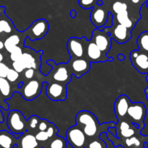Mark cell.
Here are the masks:
<instances>
[{"label": "cell", "instance_id": "3957f363", "mask_svg": "<svg viewBox=\"0 0 148 148\" xmlns=\"http://www.w3.org/2000/svg\"><path fill=\"white\" fill-rule=\"evenodd\" d=\"M65 139L73 148H86V136L78 125L71 126L65 133Z\"/></svg>", "mask_w": 148, "mask_h": 148}, {"label": "cell", "instance_id": "83f0119b", "mask_svg": "<svg viewBox=\"0 0 148 148\" xmlns=\"http://www.w3.org/2000/svg\"><path fill=\"white\" fill-rule=\"evenodd\" d=\"M23 51L20 47L17 46L13 49V50L10 52V60L12 62L18 61L21 59V57L23 55Z\"/></svg>", "mask_w": 148, "mask_h": 148}, {"label": "cell", "instance_id": "5bb4252c", "mask_svg": "<svg viewBox=\"0 0 148 148\" xmlns=\"http://www.w3.org/2000/svg\"><path fill=\"white\" fill-rule=\"evenodd\" d=\"M72 76L73 74L71 70L65 67V65L60 64L58 65L55 72L52 74V78L56 82L65 85L71 82Z\"/></svg>", "mask_w": 148, "mask_h": 148}, {"label": "cell", "instance_id": "7bdbcfd3", "mask_svg": "<svg viewBox=\"0 0 148 148\" xmlns=\"http://www.w3.org/2000/svg\"><path fill=\"white\" fill-rule=\"evenodd\" d=\"M97 6H102V5H103V2H102V0H98L97 2Z\"/></svg>", "mask_w": 148, "mask_h": 148}, {"label": "cell", "instance_id": "ffe728a7", "mask_svg": "<svg viewBox=\"0 0 148 148\" xmlns=\"http://www.w3.org/2000/svg\"><path fill=\"white\" fill-rule=\"evenodd\" d=\"M68 142L65 138L56 135L51 138V140L47 144L45 148H67Z\"/></svg>", "mask_w": 148, "mask_h": 148}, {"label": "cell", "instance_id": "d4e9b609", "mask_svg": "<svg viewBox=\"0 0 148 148\" xmlns=\"http://www.w3.org/2000/svg\"><path fill=\"white\" fill-rule=\"evenodd\" d=\"M11 86L10 82L6 78H0V92L4 97H9L10 95Z\"/></svg>", "mask_w": 148, "mask_h": 148}, {"label": "cell", "instance_id": "9a60e30c", "mask_svg": "<svg viewBox=\"0 0 148 148\" xmlns=\"http://www.w3.org/2000/svg\"><path fill=\"white\" fill-rule=\"evenodd\" d=\"M131 102L128 96L122 95L116 99L114 104V110L118 119L123 118L126 114Z\"/></svg>", "mask_w": 148, "mask_h": 148}, {"label": "cell", "instance_id": "836d02e7", "mask_svg": "<svg viewBox=\"0 0 148 148\" xmlns=\"http://www.w3.org/2000/svg\"><path fill=\"white\" fill-rule=\"evenodd\" d=\"M119 133H120L121 136L122 138L127 139V138H130L132 137V136H134L135 130L133 129V128L131 127L130 129H126V130L121 131V132H119Z\"/></svg>", "mask_w": 148, "mask_h": 148}, {"label": "cell", "instance_id": "f35d334b", "mask_svg": "<svg viewBox=\"0 0 148 148\" xmlns=\"http://www.w3.org/2000/svg\"><path fill=\"white\" fill-rule=\"evenodd\" d=\"M35 75V70L34 68H27L24 71V76L26 79H32Z\"/></svg>", "mask_w": 148, "mask_h": 148}, {"label": "cell", "instance_id": "30bf717a", "mask_svg": "<svg viewBox=\"0 0 148 148\" xmlns=\"http://www.w3.org/2000/svg\"><path fill=\"white\" fill-rule=\"evenodd\" d=\"M67 48L71 58H82L85 53V49L82 39L72 37L68 39L67 43Z\"/></svg>", "mask_w": 148, "mask_h": 148}, {"label": "cell", "instance_id": "e575fe53", "mask_svg": "<svg viewBox=\"0 0 148 148\" xmlns=\"http://www.w3.org/2000/svg\"><path fill=\"white\" fill-rule=\"evenodd\" d=\"M95 0H79V4L84 9H90L93 8Z\"/></svg>", "mask_w": 148, "mask_h": 148}, {"label": "cell", "instance_id": "ac0fdd59", "mask_svg": "<svg viewBox=\"0 0 148 148\" xmlns=\"http://www.w3.org/2000/svg\"><path fill=\"white\" fill-rule=\"evenodd\" d=\"M18 139L13 134L6 130L0 131V148H13L18 144Z\"/></svg>", "mask_w": 148, "mask_h": 148}, {"label": "cell", "instance_id": "1f68e13d", "mask_svg": "<svg viewBox=\"0 0 148 148\" xmlns=\"http://www.w3.org/2000/svg\"><path fill=\"white\" fill-rule=\"evenodd\" d=\"M46 132H47V135H48V136H49V139H51V138L54 137V136H55L57 134H58V128L55 126V124L50 123H49V127H48V129H47Z\"/></svg>", "mask_w": 148, "mask_h": 148}, {"label": "cell", "instance_id": "8992f818", "mask_svg": "<svg viewBox=\"0 0 148 148\" xmlns=\"http://www.w3.org/2000/svg\"><path fill=\"white\" fill-rule=\"evenodd\" d=\"M92 40L105 55H106L107 52L110 49L113 42V39L108 32H105L104 30L101 31L98 28L95 29L92 33Z\"/></svg>", "mask_w": 148, "mask_h": 148}, {"label": "cell", "instance_id": "f907efd6", "mask_svg": "<svg viewBox=\"0 0 148 148\" xmlns=\"http://www.w3.org/2000/svg\"><path fill=\"white\" fill-rule=\"evenodd\" d=\"M147 148H148V147H147Z\"/></svg>", "mask_w": 148, "mask_h": 148}, {"label": "cell", "instance_id": "6da1fadb", "mask_svg": "<svg viewBox=\"0 0 148 148\" xmlns=\"http://www.w3.org/2000/svg\"><path fill=\"white\" fill-rule=\"evenodd\" d=\"M76 125L80 126L85 135L88 137H94L98 132V121L95 115L91 112L82 110L79 112L76 116Z\"/></svg>", "mask_w": 148, "mask_h": 148}, {"label": "cell", "instance_id": "681fc988", "mask_svg": "<svg viewBox=\"0 0 148 148\" xmlns=\"http://www.w3.org/2000/svg\"><path fill=\"white\" fill-rule=\"evenodd\" d=\"M146 138H147V140L145 141V142H147V143H148V135L146 136Z\"/></svg>", "mask_w": 148, "mask_h": 148}, {"label": "cell", "instance_id": "603a6c76", "mask_svg": "<svg viewBox=\"0 0 148 148\" xmlns=\"http://www.w3.org/2000/svg\"><path fill=\"white\" fill-rule=\"evenodd\" d=\"M21 60L24 64L26 69L27 68H34V70L37 69V62L35 58L28 52L23 53Z\"/></svg>", "mask_w": 148, "mask_h": 148}, {"label": "cell", "instance_id": "7402d4cb", "mask_svg": "<svg viewBox=\"0 0 148 148\" xmlns=\"http://www.w3.org/2000/svg\"><path fill=\"white\" fill-rule=\"evenodd\" d=\"M139 50L148 54V31H145L139 34L136 40Z\"/></svg>", "mask_w": 148, "mask_h": 148}, {"label": "cell", "instance_id": "d6986e66", "mask_svg": "<svg viewBox=\"0 0 148 148\" xmlns=\"http://www.w3.org/2000/svg\"><path fill=\"white\" fill-rule=\"evenodd\" d=\"M5 8L0 7V34H10L12 31V23L5 15Z\"/></svg>", "mask_w": 148, "mask_h": 148}, {"label": "cell", "instance_id": "d6a6232c", "mask_svg": "<svg viewBox=\"0 0 148 148\" xmlns=\"http://www.w3.org/2000/svg\"><path fill=\"white\" fill-rule=\"evenodd\" d=\"M12 68H13L15 71H16L18 73H19L23 72V71L26 69L25 65H24V64L23 63L22 61H21V60L18 61L13 62H12Z\"/></svg>", "mask_w": 148, "mask_h": 148}, {"label": "cell", "instance_id": "f1b7e54d", "mask_svg": "<svg viewBox=\"0 0 148 148\" xmlns=\"http://www.w3.org/2000/svg\"><path fill=\"white\" fill-rule=\"evenodd\" d=\"M113 10L116 12V14H119L120 12H124L127 10L128 6L126 3H123L121 2H116L113 5Z\"/></svg>", "mask_w": 148, "mask_h": 148}, {"label": "cell", "instance_id": "8fae6325", "mask_svg": "<svg viewBox=\"0 0 148 148\" xmlns=\"http://www.w3.org/2000/svg\"><path fill=\"white\" fill-rule=\"evenodd\" d=\"M90 61L85 58H75L71 62L72 74L77 78L82 77L90 69Z\"/></svg>", "mask_w": 148, "mask_h": 148}, {"label": "cell", "instance_id": "ab89813d", "mask_svg": "<svg viewBox=\"0 0 148 148\" xmlns=\"http://www.w3.org/2000/svg\"><path fill=\"white\" fill-rule=\"evenodd\" d=\"M71 18H76V10H73L71 11Z\"/></svg>", "mask_w": 148, "mask_h": 148}, {"label": "cell", "instance_id": "5b68a950", "mask_svg": "<svg viewBox=\"0 0 148 148\" xmlns=\"http://www.w3.org/2000/svg\"><path fill=\"white\" fill-rule=\"evenodd\" d=\"M49 31V23L45 19H39L34 21L25 31L31 41L40 40L47 35Z\"/></svg>", "mask_w": 148, "mask_h": 148}, {"label": "cell", "instance_id": "7dc6e473", "mask_svg": "<svg viewBox=\"0 0 148 148\" xmlns=\"http://www.w3.org/2000/svg\"><path fill=\"white\" fill-rule=\"evenodd\" d=\"M132 2H134V3H135V4L138 3V2H139V0H132Z\"/></svg>", "mask_w": 148, "mask_h": 148}, {"label": "cell", "instance_id": "d590c367", "mask_svg": "<svg viewBox=\"0 0 148 148\" xmlns=\"http://www.w3.org/2000/svg\"><path fill=\"white\" fill-rule=\"evenodd\" d=\"M36 139H37L38 142H47V141L49 140V136H48L46 132H40L39 131L38 133H36V134L35 135Z\"/></svg>", "mask_w": 148, "mask_h": 148}, {"label": "cell", "instance_id": "cb8c5ba5", "mask_svg": "<svg viewBox=\"0 0 148 148\" xmlns=\"http://www.w3.org/2000/svg\"><path fill=\"white\" fill-rule=\"evenodd\" d=\"M116 19H117L119 23L121 24V25H124L125 27L128 28L129 29L132 28V21L129 18V12H128L127 10L117 14Z\"/></svg>", "mask_w": 148, "mask_h": 148}, {"label": "cell", "instance_id": "7a4b0ae2", "mask_svg": "<svg viewBox=\"0 0 148 148\" xmlns=\"http://www.w3.org/2000/svg\"><path fill=\"white\" fill-rule=\"evenodd\" d=\"M7 126L10 132L14 135L23 134L28 130V121L18 110L10 111L7 117Z\"/></svg>", "mask_w": 148, "mask_h": 148}, {"label": "cell", "instance_id": "484cf974", "mask_svg": "<svg viewBox=\"0 0 148 148\" xmlns=\"http://www.w3.org/2000/svg\"><path fill=\"white\" fill-rule=\"evenodd\" d=\"M125 144L126 147V148H131V147H139L141 146V142L137 137L133 136L130 138H127L125 140Z\"/></svg>", "mask_w": 148, "mask_h": 148}, {"label": "cell", "instance_id": "74e56055", "mask_svg": "<svg viewBox=\"0 0 148 148\" xmlns=\"http://www.w3.org/2000/svg\"><path fill=\"white\" fill-rule=\"evenodd\" d=\"M49 122L45 119H41L38 124V129L40 132H46L49 126Z\"/></svg>", "mask_w": 148, "mask_h": 148}, {"label": "cell", "instance_id": "4dcf8cb0", "mask_svg": "<svg viewBox=\"0 0 148 148\" xmlns=\"http://www.w3.org/2000/svg\"><path fill=\"white\" fill-rule=\"evenodd\" d=\"M41 119L37 116H32L28 119V126L31 129H35L38 127L39 121Z\"/></svg>", "mask_w": 148, "mask_h": 148}, {"label": "cell", "instance_id": "4fadbf2b", "mask_svg": "<svg viewBox=\"0 0 148 148\" xmlns=\"http://www.w3.org/2000/svg\"><path fill=\"white\" fill-rule=\"evenodd\" d=\"M100 6L97 5L93 8L90 14V20L93 25L97 28L104 27L108 20V12H106L104 9L99 8Z\"/></svg>", "mask_w": 148, "mask_h": 148}, {"label": "cell", "instance_id": "b9f144b4", "mask_svg": "<svg viewBox=\"0 0 148 148\" xmlns=\"http://www.w3.org/2000/svg\"><path fill=\"white\" fill-rule=\"evenodd\" d=\"M4 121V116H3V114H2V113L0 111V123H2Z\"/></svg>", "mask_w": 148, "mask_h": 148}, {"label": "cell", "instance_id": "c3c4849f", "mask_svg": "<svg viewBox=\"0 0 148 148\" xmlns=\"http://www.w3.org/2000/svg\"><path fill=\"white\" fill-rule=\"evenodd\" d=\"M146 6H147V10H148V1L146 2Z\"/></svg>", "mask_w": 148, "mask_h": 148}, {"label": "cell", "instance_id": "e0dca14e", "mask_svg": "<svg viewBox=\"0 0 148 148\" xmlns=\"http://www.w3.org/2000/svg\"><path fill=\"white\" fill-rule=\"evenodd\" d=\"M19 143H18V147L21 148H38L39 147V142L36 139L34 134L28 132H25L21 136L19 139Z\"/></svg>", "mask_w": 148, "mask_h": 148}, {"label": "cell", "instance_id": "f6af8a7d", "mask_svg": "<svg viewBox=\"0 0 148 148\" xmlns=\"http://www.w3.org/2000/svg\"><path fill=\"white\" fill-rule=\"evenodd\" d=\"M4 59V57H3V55H2V53H0V62H2V60H3Z\"/></svg>", "mask_w": 148, "mask_h": 148}, {"label": "cell", "instance_id": "7c38bea8", "mask_svg": "<svg viewBox=\"0 0 148 148\" xmlns=\"http://www.w3.org/2000/svg\"><path fill=\"white\" fill-rule=\"evenodd\" d=\"M86 55L89 60L92 62H102L105 60L112 61L111 58H107L106 55H104L102 51L98 48L93 41L88 42L87 47H86Z\"/></svg>", "mask_w": 148, "mask_h": 148}, {"label": "cell", "instance_id": "bcb514c9", "mask_svg": "<svg viewBox=\"0 0 148 148\" xmlns=\"http://www.w3.org/2000/svg\"><path fill=\"white\" fill-rule=\"evenodd\" d=\"M145 93H146V95H147V99L148 101V88L145 89Z\"/></svg>", "mask_w": 148, "mask_h": 148}, {"label": "cell", "instance_id": "44dd1931", "mask_svg": "<svg viewBox=\"0 0 148 148\" xmlns=\"http://www.w3.org/2000/svg\"><path fill=\"white\" fill-rule=\"evenodd\" d=\"M20 42H21V38L19 37V36L17 34H12V35L10 36L8 38H7L6 40L4 42L5 48L8 52L10 53L15 47L18 46Z\"/></svg>", "mask_w": 148, "mask_h": 148}, {"label": "cell", "instance_id": "ba28073f", "mask_svg": "<svg viewBox=\"0 0 148 148\" xmlns=\"http://www.w3.org/2000/svg\"><path fill=\"white\" fill-rule=\"evenodd\" d=\"M132 64L141 73H148V54L136 49L130 53Z\"/></svg>", "mask_w": 148, "mask_h": 148}, {"label": "cell", "instance_id": "8d00e7d4", "mask_svg": "<svg viewBox=\"0 0 148 148\" xmlns=\"http://www.w3.org/2000/svg\"><path fill=\"white\" fill-rule=\"evenodd\" d=\"M10 68L3 62H0V78H6Z\"/></svg>", "mask_w": 148, "mask_h": 148}, {"label": "cell", "instance_id": "60d3db41", "mask_svg": "<svg viewBox=\"0 0 148 148\" xmlns=\"http://www.w3.org/2000/svg\"><path fill=\"white\" fill-rule=\"evenodd\" d=\"M118 58H119V60H123L125 58V57H124V55H121V54H119V55H118Z\"/></svg>", "mask_w": 148, "mask_h": 148}, {"label": "cell", "instance_id": "4316f807", "mask_svg": "<svg viewBox=\"0 0 148 148\" xmlns=\"http://www.w3.org/2000/svg\"><path fill=\"white\" fill-rule=\"evenodd\" d=\"M86 148H107V144L104 139L99 138L89 142Z\"/></svg>", "mask_w": 148, "mask_h": 148}, {"label": "cell", "instance_id": "9c48e42d", "mask_svg": "<svg viewBox=\"0 0 148 148\" xmlns=\"http://www.w3.org/2000/svg\"><path fill=\"white\" fill-rule=\"evenodd\" d=\"M46 94L53 101L65 100L67 98L66 86L56 82L49 84L46 87Z\"/></svg>", "mask_w": 148, "mask_h": 148}, {"label": "cell", "instance_id": "ee69618b", "mask_svg": "<svg viewBox=\"0 0 148 148\" xmlns=\"http://www.w3.org/2000/svg\"><path fill=\"white\" fill-rule=\"evenodd\" d=\"M5 47V45H4V42L0 40V49H2Z\"/></svg>", "mask_w": 148, "mask_h": 148}, {"label": "cell", "instance_id": "2e32d148", "mask_svg": "<svg viewBox=\"0 0 148 148\" xmlns=\"http://www.w3.org/2000/svg\"><path fill=\"white\" fill-rule=\"evenodd\" d=\"M113 40L119 42L120 44H123L129 41L132 36V34L128 28L124 25L119 24L113 29V34H110Z\"/></svg>", "mask_w": 148, "mask_h": 148}, {"label": "cell", "instance_id": "52a82bcc", "mask_svg": "<svg viewBox=\"0 0 148 148\" xmlns=\"http://www.w3.org/2000/svg\"><path fill=\"white\" fill-rule=\"evenodd\" d=\"M20 89H21L20 92L24 99L26 100H33L41 94L42 84L36 79L30 80Z\"/></svg>", "mask_w": 148, "mask_h": 148}, {"label": "cell", "instance_id": "f546056e", "mask_svg": "<svg viewBox=\"0 0 148 148\" xmlns=\"http://www.w3.org/2000/svg\"><path fill=\"white\" fill-rule=\"evenodd\" d=\"M19 76V73H18L16 71H15L13 68H10L9 71H8V75H7L6 79H8L10 82L13 83V82H16V81L18 80Z\"/></svg>", "mask_w": 148, "mask_h": 148}, {"label": "cell", "instance_id": "277c9868", "mask_svg": "<svg viewBox=\"0 0 148 148\" xmlns=\"http://www.w3.org/2000/svg\"><path fill=\"white\" fill-rule=\"evenodd\" d=\"M127 115L132 120L133 124L139 129L144 127V120L146 116V108L144 103L140 102L131 103Z\"/></svg>", "mask_w": 148, "mask_h": 148}]
</instances>
